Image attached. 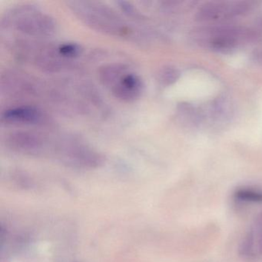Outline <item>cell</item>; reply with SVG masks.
<instances>
[{"instance_id":"obj_10","label":"cell","mask_w":262,"mask_h":262,"mask_svg":"<svg viewBox=\"0 0 262 262\" xmlns=\"http://www.w3.org/2000/svg\"><path fill=\"white\" fill-rule=\"evenodd\" d=\"M179 70L172 67H163L158 73V80L165 86L174 83L179 79Z\"/></svg>"},{"instance_id":"obj_3","label":"cell","mask_w":262,"mask_h":262,"mask_svg":"<svg viewBox=\"0 0 262 262\" xmlns=\"http://www.w3.org/2000/svg\"><path fill=\"white\" fill-rule=\"evenodd\" d=\"M110 89L116 99L122 102H133L142 96L144 85L142 79L129 70Z\"/></svg>"},{"instance_id":"obj_7","label":"cell","mask_w":262,"mask_h":262,"mask_svg":"<svg viewBox=\"0 0 262 262\" xmlns=\"http://www.w3.org/2000/svg\"><path fill=\"white\" fill-rule=\"evenodd\" d=\"M9 144L18 150L33 151L39 149L43 145V141L37 135L33 133H16L10 136Z\"/></svg>"},{"instance_id":"obj_8","label":"cell","mask_w":262,"mask_h":262,"mask_svg":"<svg viewBox=\"0 0 262 262\" xmlns=\"http://www.w3.org/2000/svg\"><path fill=\"white\" fill-rule=\"evenodd\" d=\"M128 71H129V68L125 64H108L101 67L99 70V79L104 85L111 88L124 74Z\"/></svg>"},{"instance_id":"obj_4","label":"cell","mask_w":262,"mask_h":262,"mask_svg":"<svg viewBox=\"0 0 262 262\" xmlns=\"http://www.w3.org/2000/svg\"><path fill=\"white\" fill-rule=\"evenodd\" d=\"M44 118L40 110L28 105L8 108L2 113L3 122L13 125H37Z\"/></svg>"},{"instance_id":"obj_5","label":"cell","mask_w":262,"mask_h":262,"mask_svg":"<svg viewBox=\"0 0 262 262\" xmlns=\"http://www.w3.org/2000/svg\"><path fill=\"white\" fill-rule=\"evenodd\" d=\"M247 6L244 4H235L227 6L226 4H205L198 12L197 17L199 20L208 21L227 18L228 16L242 14L246 11Z\"/></svg>"},{"instance_id":"obj_6","label":"cell","mask_w":262,"mask_h":262,"mask_svg":"<svg viewBox=\"0 0 262 262\" xmlns=\"http://www.w3.org/2000/svg\"><path fill=\"white\" fill-rule=\"evenodd\" d=\"M243 38V31L233 28H220L212 32L208 43L214 50H231L237 45V41Z\"/></svg>"},{"instance_id":"obj_9","label":"cell","mask_w":262,"mask_h":262,"mask_svg":"<svg viewBox=\"0 0 262 262\" xmlns=\"http://www.w3.org/2000/svg\"><path fill=\"white\" fill-rule=\"evenodd\" d=\"M59 56L64 59H74L80 56L82 52V48L79 44L62 43L56 47Z\"/></svg>"},{"instance_id":"obj_12","label":"cell","mask_w":262,"mask_h":262,"mask_svg":"<svg viewBox=\"0 0 262 262\" xmlns=\"http://www.w3.org/2000/svg\"><path fill=\"white\" fill-rule=\"evenodd\" d=\"M116 4L119 5L120 10L128 17L139 19V18L142 16L139 13V12L138 11L137 9L131 3L125 2V1H119V2L116 3Z\"/></svg>"},{"instance_id":"obj_11","label":"cell","mask_w":262,"mask_h":262,"mask_svg":"<svg viewBox=\"0 0 262 262\" xmlns=\"http://www.w3.org/2000/svg\"><path fill=\"white\" fill-rule=\"evenodd\" d=\"M234 196L236 199L243 202H256V203L262 202V191H257V190L242 188L235 191Z\"/></svg>"},{"instance_id":"obj_2","label":"cell","mask_w":262,"mask_h":262,"mask_svg":"<svg viewBox=\"0 0 262 262\" xmlns=\"http://www.w3.org/2000/svg\"><path fill=\"white\" fill-rule=\"evenodd\" d=\"M1 24L2 27H12L24 34L36 38L49 37L56 30L53 18L32 5L13 8L3 18Z\"/></svg>"},{"instance_id":"obj_13","label":"cell","mask_w":262,"mask_h":262,"mask_svg":"<svg viewBox=\"0 0 262 262\" xmlns=\"http://www.w3.org/2000/svg\"><path fill=\"white\" fill-rule=\"evenodd\" d=\"M260 58H261V62H262V53H261V54H260Z\"/></svg>"},{"instance_id":"obj_1","label":"cell","mask_w":262,"mask_h":262,"mask_svg":"<svg viewBox=\"0 0 262 262\" xmlns=\"http://www.w3.org/2000/svg\"><path fill=\"white\" fill-rule=\"evenodd\" d=\"M73 14L87 27L110 36H126L132 33L125 21L105 4L89 1L67 2Z\"/></svg>"}]
</instances>
